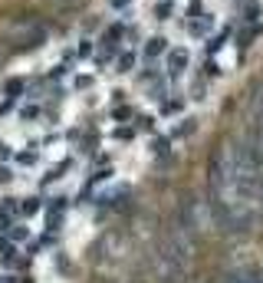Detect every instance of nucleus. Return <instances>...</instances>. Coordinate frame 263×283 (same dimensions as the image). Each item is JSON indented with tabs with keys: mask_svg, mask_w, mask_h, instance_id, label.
Masks as SVG:
<instances>
[{
	"mask_svg": "<svg viewBox=\"0 0 263 283\" xmlns=\"http://www.w3.org/2000/svg\"><path fill=\"white\" fill-rule=\"evenodd\" d=\"M214 208L227 224H250L263 204V168L250 145H224L211 168Z\"/></svg>",
	"mask_w": 263,
	"mask_h": 283,
	"instance_id": "nucleus-1",
	"label": "nucleus"
},
{
	"mask_svg": "<svg viewBox=\"0 0 263 283\" xmlns=\"http://www.w3.org/2000/svg\"><path fill=\"white\" fill-rule=\"evenodd\" d=\"M165 70H168V79H181L184 70H191V50L171 46L165 53Z\"/></svg>",
	"mask_w": 263,
	"mask_h": 283,
	"instance_id": "nucleus-2",
	"label": "nucleus"
},
{
	"mask_svg": "<svg viewBox=\"0 0 263 283\" xmlns=\"http://www.w3.org/2000/svg\"><path fill=\"white\" fill-rule=\"evenodd\" d=\"M122 36H125V24L122 20H115L112 26H105L102 36H99V50L109 56H119L122 53Z\"/></svg>",
	"mask_w": 263,
	"mask_h": 283,
	"instance_id": "nucleus-3",
	"label": "nucleus"
},
{
	"mask_svg": "<svg viewBox=\"0 0 263 283\" xmlns=\"http://www.w3.org/2000/svg\"><path fill=\"white\" fill-rule=\"evenodd\" d=\"M214 24H217V16L211 14V10H204L201 16H191V20H188V36H194V40H208V36H211V30H214Z\"/></svg>",
	"mask_w": 263,
	"mask_h": 283,
	"instance_id": "nucleus-4",
	"label": "nucleus"
},
{
	"mask_svg": "<svg viewBox=\"0 0 263 283\" xmlns=\"http://www.w3.org/2000/svg\"><path fill=\"white\" fill-rule=\"evenodd\" d=\"M260 36H263V24H244L240 26V33L234 36V43H237V50H240V60H244V53H247Z\"/></svg>",
	"mask_w": 263,
	"mask_h": 283,
	"instance_id": "nucleus-5",
	"label": "nucleus"
},
{
	"mask_svg": "<svg viewBox=\"0 0 263 283\" xmlns=\"http://www.w3.org/2000/svg\"><path fill=\"white\" fill-rule=\"evenodd\" d=\"M168 50H171V40H168V36H161V33H155V36H148V40H145L142 53H145V60H148V63H155V60H158V56H165Z\"/></svg>",
	"mask_w": 263,
	"mask_h": 283,
	"instance_id": "nucleus-6",
	"label": "nucleus"
},
{
	"mask_svg": "<svg viewBox=\"0 0 263 283\" xmlns=\"http://www.w3.org/2000/svg\"><path fill=\"white\" fill-rule=\"evenodd\" d=\"M231 40H234V26H231V24H224L217 33H211V36L204 40V50H208V56H214V53H221V50L227 46Z\"/></svg>",
	"mask_w": 263,
	"mask_h": 283,
	"instance_id": "nucleus-7",
	"label": "nucleus"
},
{
	"mask_svg": "<svg viewBox=\"0 0 263 283\" xmlns=\"http://www.w3.org/2000/svg\"><path fill=\"white\" fill-rule=\"evenodd\" d=\"M175 14H178V4L175 0H158L152 7V16L158 20V24H168V20H175Z\"/></svg>",
	"mask_w": 263,
	"mask_h": 283,
	"instance_id": "nucleus-8",
	"label": "nucleus"
},
{
	"mask_svg": "<svg viewBox=\"0 0 263 283\" xmlns=\"http://www.w3.org/2000/svg\"><path fill=\"white\" fill-rule=\"evenodd\" d=\"M181 109H184V96H178V92H171L168 99H161V106H158L161 116H178Z\"/></svg>",
	"mask_w": 263,
	"mask_h": 283,
	"instance_id": "nucleus-9",
	"label": "nucleus"
},
{
	"mask_svg": "<svg viewBox=\"0 0 263 283\" xmlns=\"http://www.w3.org/2000/svg\"><path fill=\"white\" fill-rule=\"evenodd\" d=\"M135 50H122L119 53V60H115V72H122V76H125V72H132L135 70Z\"/></svg>",
	"mask_w": 263,
	"mask_h": 283,
	"instance_id": "nucleus-10",
	"label": "nucleus"
},
{
	"mask_svg": "<svg viewBox=\"0 0 263 283\" xmlns=\"http://www.w3.org/2000/svg\"><path fill=\"white\" fill-rule=\"evenodd\" d=\"M201 76H204V79H217V76H221V63H217L214 56H208V60L201 63Z\"/></svg>",
	"mask_w": 263,
	"mask_h": 283,
	"instance_id": "nucleus-11",
	"label": "nucleus"
},
{
	"mask_svg": "<svg viewBox=\"0 0 263 283\" xmlns=\"http://www.w3.org/2000/svg\"><path fill=\"white\" fill-rule=\"evenodd\" d=\"M23 89H26V82H23V79H16V76L3 82V96H10V99H16V96L23 92Z\"/></svg>",
	"mask_w": 263,
	"mask_h": 283,
	"instance_id": "nucleus-12",
	"label": "nucleus"
},
{
	"mask_svg": "<svg viewBox=\"0 0 263 283\" xmlns=\"http://www.w3.org/2000/svg\"><path fill=\"white\" fill-rule=\"evenodd\" d=\"M76 53H79V60H89V56L96 53V43H92L89 36H82V40H79V46H76Z\"/></svg>",
	"mask_w": 263,
	"mask_h": 283,
	"instance_id": "nucleus-13",
	"label": "nucleus"
},
{
	"mask_svg": "<svg viewBox=\"0 0 263 283\" xmlns=\"http://www.w3.org/2000/svg\"><path fill=\"white\" fill-rule=\"evenodd\" d=\"M204 0H188V7H184V16H188V20H191V16H201L204 14Z\"/></svg>",
	"mask_w": 263,
	"mask_h": 283,
	"instance_id": "nucleus-14",
	"label": "nucleus"
},
{
	"mask_svg": "<svg viewBox=\"0 0 263 283\" xmlns=\"http://www.w3.org/2000/svg\"><path fill=\"white\" fill-rule=\"evenodd\" d=\"M152 79H161V72H158V66H155V63H148L142 70V76H138V82H152Z\"/></svg>",
	"mask_w": 263,
	"mask_h": 283,
	"instance_id": "nucleus-15",
	"label": "nucleus"
},
{
	"mask_svg": "<svg viewBox=\"0 0 263 283\" xmlns=\"http://www.w3.org/2000/svg\"><path fill=\"white\" fill-rule=\"evenodd\" d=\"M66 72H69V66H66V63H56L53 70H49V79H63Z\"/></svg>",
	"mask_w": 263,
	"mask_h": 283,
	"instance_id": "nucleus-16",
	"label": "nucleus"
},
{
	"mask_svg": "<svg viewBox=\"0 0 263 283\" xmlns=\"http://www.w3.org/2000/svg\"><path fill=\"white\" fill-rule=\"evenodd\" d=\"M92 86V76H89V72H79V76H76V89H89Z\"/></svg>",
	"mask_w": 263,
	"mask_h": 283,
	"instance_id": "nucleus-17",
	"label": "nucleus"
},
{
	"mask_svg": "<svg viewBox=\"0 0 263 283\" xmlns=\"http://www.w3.org/2000/svg\"><path fill=\"white\" fill-rule=\"evenodd\" d=\"M125 36L132 40V43H135V40H142V30H138V26H128V30H125Z\"/></svg>",
	"mask_w": 263,
	"mask_h": 283,
	"instance_id": "nucleus-18",
	"label": "nucleus"
},
{
	"mask_svg": "<svg viewBox=\"0 0 263 283\" xmlns=\"http://www.w3.org/2000/svg\"><path fill=\"white\" fill-rule=\"evenodd\" d=\"M36 116H40V109H36V106H26V109H23V118H36Z\"/></svg>",
	"mask_w": 263,
	"mask_h": 283,
	"instance_id": "nucleus-19",
	"label": "nucleus"
},
{
	"mask_svg": "<svg viewBox=\"0 0 263 283\" xmlns=\"http://www.w3.org/2000/svg\"><path fill=\"white\" fill-rule=\"evenodd\" d=\"M240 10H247V7H254V4H260V0H234Z\"/></svg>",
	"mask_w": 263,
	"mask_h": 283,
	"instance_id": "nucleus-20",
	"label": "nucleus"
},
{
	"mask_svg": "<svg viewBox=\"0 0 263 283\" xmlns=\"http://www.w3.org/2000/svg\"><path fill=\"white\" fill-rule=\"evenodd\" d=\"M109 4H112V7H115V10H125L128 4H132V0H109Z\"/></svg>",
	"mask_w": 263,
	"mask_h": 283,
	"instance_id": "nucleus-21",
	"label": "nucleus"
},
{
	"mask_svg": "<svg viewBox=\"0 0 263 283\" xmlns=\"http://www.w3.org/2000/svg\"><path fill=\"white\" fill-rule=\"evenodd\" d=\"M128 112H132V109H128V106H122V109H115V118H128Z\"/></svg>",
	"mask_w": 263,
	"mask_h": 283,
	"instance_id": "nucleus-22",
	"label": "nucleus"
},
{
	"mask_svg": "<svg viewBox=\"0 0 263 283\" xmlns=\"http://www.w3.org/2000/svg\"><path fill=\"white\" fill-rule=\"evenodd\" d=\"M66 4H76V0H66Z\"/></svg>",
	"mask_w": 263,
	"mask_h": 283,
	"instance_id": "nucleus-23",
	"label": "nucleus"
}]
</instances>
